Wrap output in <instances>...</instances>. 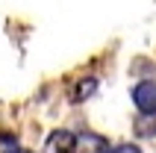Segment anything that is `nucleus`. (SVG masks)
Instances as JSON below:
<instances>
[{
    "label": "nucleus",
    "mask_w": 156,
    "mask_h": 153,
    "mask_svg": "<svg viewBox=\"0 0 156 153\" xmlns=\"http://www.w3.org/2000/svg\"><path fill=\"white\" fill-rule=\"evenodd\" d=\"M133 103L141 115H156V83L153 80H144L133 88Z\"/></svg>",
    "instance_id": "1"
},
{
    "label": "nucleus",
    "mask_w": 156,
    "mask_h": 153,
    "mask_svg": "<svg viewBox=\"0 0 156 153\" xmlns=\"http://www.w3.org/2000/svg\"><path fill=\"white\" fill-rule=\"evenodd\" d=\"M74 153H106V141L94 133H83L74 141Z\"/></svg>",
    "instance_id": "2"
},
{
    "label": "nucleus",
    "mask_w": 156,
    "mask_h": 153,
    "mask_svg": "<svg viewBox=\"0 0 156 153\" xmlns=\"http://www.w3.org/2000/svg\"><path fill=\"white\" fill-rule=\"evenodd\" d=\"M74 141H77V136L68 133V130H59V133L50 136V144L56 153H74Z\"/></svg>",
    "instance_id": "3"
},
{
    "label": "nucleus",
    "mask_w": 156,
    "mask_h": 153,
    "mask_svg": "<svg viewBox=\"0 0 156 153\" xmlns=\"http://www.w3.org/2000/svg\"><path fill=\"white\" fill-rule=\"evenodd\" d=\"M94 88H97V80H94V76H88L86 83H80L77 88H74V100H77V103L86 100L88 94H94Z\"/></svg>",
    "instance_id": "4"
},
{
    "label": "nucleus",
    "mask_w": 156,
    "mask_h": 153,
    "mask_svg": "<svg viewBox=\"0 0 156 153\" xmlns=\"http://www.w3.org/2000/svg\"><path fill=\"white\" fill-rule=\"evenodd\" d=\"M109 153H141V147L139 144H115Z\"/></svg>",
    "instance_id": "5"
}]
</instances>
